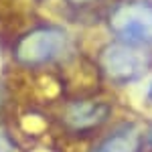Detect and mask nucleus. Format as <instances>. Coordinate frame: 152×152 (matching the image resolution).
I'll use <instances>...</instances> for the list:
<instances>
[{"mask_svg": "<svg viewBox=\"0 0 152 152\" xmlns=\"http://www.w3.org/2000/svg\"><path fill=\"white\" fill-rule=\"evenodd\" d=\"M99 69L105 79L120 85L140 81L152 71V51L124 41L110 43L99 51Z\"/></svg>", "mask_w": 152, "mask_h": 152, "instance_id": "obj_1", "label": "nucleus"}, {"mask_svg": "<svg viewBox=\"0 0 152 152\" xmlns=\"http://www.w3.org/2000/svg\"><path fill=\"white\" fill-rule=\"evenodd\" d=\"M69 47V35L59 26H37L18 39L14 59L20 65L37 67L63 57Z\"/></svg>", "mask_w": 152, "mask_h": 152, "instance_id": "obj_2", "label": "nucleus"}, {"mask_svg": "<svg viewBox=\"0 0 152 152\" xmlns=\"http://www.w3.org/2000/svg\"><path fill=\"white\" fill-rule=\"evenodd\" d=\"M112 33L132 45H152V0H124L107 16Z\"/></svg>", "mask_w": 152, "mask_h": 152, "instance_id": "obj_3", "label": "nucleus"}, {"mask_svg": "<svg viewBox=\"0 0 152 152\" xmlns=\"http://www.w3.org/2000/svg\"><path fill=\"white\" fill-rule=\"evenodd\" d=\"M112 116V105L102 99H73L63 107L61 122L73 134H87L102 128Z\"/></svg>", "mask_w": 152, "mask_h": 152, "instance_id": "obj_4", "label": "nucleus"}, {"mask_svg": "<svg viewBox=\"0 0 152 152\" xmlns=\"http://www.w3.org/2000/svg\"><path fill=\"white\" fill-rule=\"evenodd\" d=\"M144 144L146 140L142 130L132 122H124L95 142L89 152H142Z\"/></svg>", "mask_w": 152, "mask_h": 152, "instance_id": "obj_5", "label": "nucleus"}, {"mask_svg": "<svg viewBox=\"0 0 152 152\" xmlns=\"http://www.w3.org/2000/svg\"><path fill=\"white\" fill-rule=\"evenodd\" d=\"M0 152H16V144L10 136L0 128Z\"/></svg>", "mask_w": 152, "mask_h": 152, "instance_id": "obj_6", "label": "nucleus"}, {"mask_svg": "<svg viewBox=\"0 0 152 152\" xmlns=\"http://www.w3.org/2000/svg\"><path fill=\"white\" fill-rule=\"evenodd\" d=\"M71 4H75V6H85V4H91L95 0H69Z\"/></svg>", "mask_w": 152, "mask_h": 152, "instance_id": "obj_7", "label": "nucleus"}, {"mask_svg": "<svg viewBox=\"0 0 152 152\" xmlns=\"http://www.w3.org/2000/svg\"><path fill=\"white\" fill-rule=\"evenodd\" d=\"M144 140H146V144H148V146H150V148H152V126H150V128H148V132L144 134Z\"/></svg>", "mask_w": 152, "mask_h": 152, "instance_id": "obj_8", "label": "nucleus"}, {"mask_svg": "<svg viewBox=\"0 0 152 152\" xmlns=\"http://www.w3.org/2000/svg\"><path fill=\"white\" fill-rule=\"evenodd\" d=\"M146 99L152 104V81H150V85H148V94H146Z\"/></svg>", "mask_w": 152, "mask_h": 152, "instance_id": "obj_9", "label": "nucleus"}]
</instances>
